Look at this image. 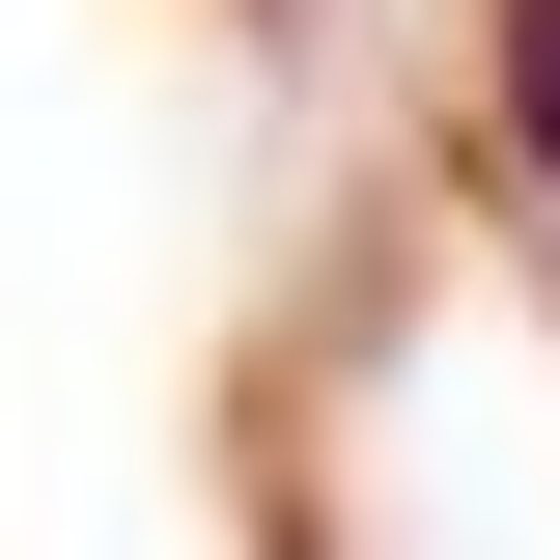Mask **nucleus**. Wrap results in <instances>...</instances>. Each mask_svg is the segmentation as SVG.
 Returning a JSON list of instances; mask_svg holds the SVG:
<instances>
[{
  "label": "nucleus",
  "mask_w": 560,
  "mask_h": 560,
  "mask_svg": "<svg viewBox=\"0 0 560 560\" xmlns=\"http://www.w3.org/2000/svg\"><path fill=\"white\" fill-rule=\"evenodd\" d=\"M477 113H504V168H533V224H560V0H477Z\"/></svg>",
  "instance_id": "1"
},
{
  "label": "nucleus",
  "mask_w": 560,
  "mask_h": 560,
  "mask_svg": "<svg viewBox=\"0 0 560 560\" xmlns=\"http://www.w3.org/2000/svg\"><path fill=\"white\" fill-rule=\"evenodd\" d=\"M280 560H337V533H280Z\"/></svg>",
  "instance_id": "2"
}]
</instances>
